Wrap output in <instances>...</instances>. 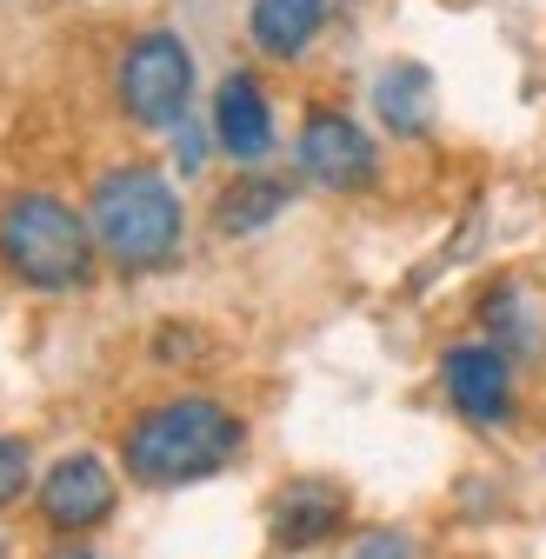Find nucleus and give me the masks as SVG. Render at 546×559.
Returning a JSON list of instances; mask_svg holds the SVG:
<instances>
[{
  "mask_svg": "<svg viewBox=\"0 0 546 559\" xmlns=\"http://www.w3.org/2000/svg\"><path fill=\"white\" fill-rule=\"evenodd\" d=\"M247 453V419L214 400V393H174L154 400L127 419L120 433V473L147 493H174V486H200L227 473Z\"/></svg>",
  "mask_w": 546,
  "mask_h": 559,
  "instance_id": "nucleus-1",
  "label": "nucleus"
},
{
  "mask_svg": "<svg viewBox=\"0 0 546 559\" xmlns=\"http://www.w3.org/2000/svg\"><path fill=\"white\" fill-rule=\"evenodd\" d=\"M87 227L94 247L120 266V273H154L180 253L187 214H180V193L161 167H107L87 193Z\"/></svg>",
  "mask_w": 546,
  "mask_h": 559,
  "instance_id": "nucleus-2",
  "label": "nucleus"
},
{
  "mask_svg": "<svg viewBox=\"0 0 546 559\" xmlns=\"http://www.w3.org/2000/svg\"><path fill=\"white\" fill-rule=\"evenodd\" d=\"M0 266L34 294L87 287L94 273V227L60 193H14L0 206Z\"/></svg>",
  "mask_w": 546,
  "mask_h": 559,
  "instance_id": "nucleus-3",
  "label": "nucleus"
},
{
  "mask_svg": "<svg viewBox=\"0 0 546 559\" xmlns=\"http://www.w3.org/2000/svg\"><path fill=\"white\" fill-rule=\"evenodd\" d=\"M114 100L133 127H187L193 107V47L174 27H147L133 34L120 67H114Z\"/></svg>",
  "mask_w": 546,
  "mask_h": 559,
  "instance_id": "nucleus-4",
  "label": "nucleus"
},
{
  "mask_svg": "<svg viewBox=\"0 0 546 559\" xmlns=\"http://www.w3.org/2000/svg\"><path fill=\"white\" fill-rule=\"evenodd\" d=\"M34 507H40L47 533L87 539V533H100V526L114 520V507H120V473H114L100 453H60V460L40 473V486H34Z\"/></svg>",
  "mask_w": 546,
  "mask_h": 559,
  "instance_id": "nucleus-5",
  "label": "nucleus"
},
{
  "mask_svg": "<svg viewBox=\"0 0 546 559\" xmlns=\"http://www.w3.org/2000/svg\"><path fill=\"white\" fill-rule=\"evenodd\" d=\"M294 167H300V180H313L327 193H360V187H373L380 154H373V140L354 114L313 107L300 120V140H294Z\"/></svg>",
  "mask_w": 546,
  "mask_h": 559,
  "instance_id": "nucleus-6",
  "label": "nucleus"
},
{
  "mask_svg": "<svg viewBox=\"0 0 546 559\" xmlns=\"http://www.w3.org/2000/svg\"><path fill=\"white\" fill-rule=\"evenodd\" d=\"M347 520H354V493H347V486L327 479V473H300V479H287L281 493H273L266 539L281 546V552H313V546H327Z\"/></svg>",
  "mask_w": 546,
  "mask_h": 559,
  "instance_id": "nucleus-7",
  "label": "nucleus"
},
{
  "mask_svg": "<svg viewBox=\"0 0 546 559\" xmlns=\"http://www.w3.org/2000/svg\"><path fill=\"white\" fill-rule=\"evenodd\" d=\"M440 380L460 419H473V427H507L513 419V360L500 346H453L440 360Z\"/></svg>",
  "mask_w": 546,
  "mask_h": 559,
  "instance_id": "nucleus-8",
  "label": "nucleus"
},
{
  "mask_svg": "<svg viewBox=\"0 0 546 559\" xmlns=\"http://www.w3.org/2000/svg\"><path fill=\"white\" fill-rule=\"evenodd\" d=\"M214 140H221V154L253 174L266 154H273V100L253 74H227L221 94H214Z\"/></svg>",
  "mask_w": 546,
  "mask_h": 559,
  "instance_id": "nucleus-9",
  "label": "nucleus"
},
{
  "mask_svg": "<svg viewBox=\"0 0 546 559\" xmlns=\"http://www.w3.org/2000/svg\"><path fill=\"white\" fill-rule=\"evenodd\" d=\"M333 8H340V0H253V8H247V34H253V47L266 60H300L327 34Z\"/></svg>",
  "mask_w": 546,
  "mask_h": 559,
  "instance_id": "nucleus-10",
  "label": "nucleus"
},
{
  "mask_svg": "<svg viewBox=\"0 0 546 559\" xmlns=\"http://www.w3.org/2000/svg\"><path fill=\"white\" fill-rule=\"evenodd\" d=\"M373 107L393 133H427L434 127V81H427V67L414 60H393L387 74L373 81Z\"/></svg>",
  "mask_w": 546,
  "mask_h": 559,
  "instance_id": "nucleus-11",
  "label": "nucleus"
},
{
  "mask_svg": "<svg viewBox=\"0 0 546 559\" xmlns=\"http://www.w3.org/2000/svg\"><path fill=\"white\" fill-rule=\"evenodd\" d=\"M294 200V187L287 180H273V174H240L227 193H221V227L227 234H260L266 221H281V206Z\"/></svg>",
  "mask_w": 546,
  "mask_h": 559,
  "instance_id": "nucleus-12",
  "label": "nucleus"
},
{
  "mask_svg": "<svg viewBox=\"0 0 546 559\" xmlns=\"http://www.w3.org/2000/svg\"><path fill=\"white\" fill-rule=\"evenodd\" d=\"M347 559H427V552L406 526H367V533H354Z\"/></svg>",
  "mask_w": 546,
  "mask_h": 559,
  "instance_id": "nucleus-13",
  "label": "nucleus"
},
{
  "mask_svg": "<svg viewBox=\"0 0 546 559\" xmlns=\"http://www.w3.org/2000/svg\"><path fill=\"white\" fill-rule=\"evenodd\" d=\"M27 486H34V453H27V440L0 433V507H8V500H21Z\"/></svg>",
  "mask_w": 546,
  "mask_h": 559,
  "instance_id": "nucleus-14",
  "label": "nucleus"
},
{
  "mask_svg": "<svg viewBox=\"0 0 546 559\" xmlns=\"http://www.w3.org/2000/svg\"><path fill=\"white\" fill-rule=\"evenodd\" d=\"M174 133H180V167L193 174L200 160H207V154H200V127H174Z\"/></svg>",
  "mask_w": 546,
  "mask_h": 559,
  "instance_id": "nucleus-15",
  "label": "nucleus"
},
{
  "mask_svg": "<svg viewBox=\"0 0 546 559\" xmlns=\"http://www.w3.org/2000/svg\"><path fill=\"white\" fill-rule=\"evenodd\" d=\"M40 559H94V546H87V539H60V546L40 552Z\"/></svg>",
  "mask_w": 546,
  "mask_h": 559,
  "instance_id": "nucleus-16",
  "label": "nucleus"
},
{
  "mask_svg": "<svg viewBox=\"0 0 546 559\" xmlns=\"http://www.w3.org/2000/svg\"><path fill=\"white\" fill-rule=\"evenodd\" d=\"M0 552H8V539H0Z\"/></svg>",
  "mask_w": 546,
  "mask_h": 559,
  "instance_id": "nucleus-17",
  "label": "nucleus"
}]
</instances>
